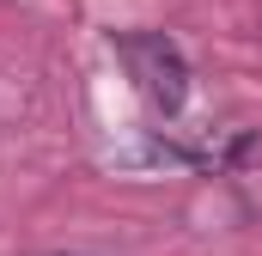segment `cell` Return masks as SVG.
<instances>
[{"mask_svg":"<svg viewBox=\"0 0 262 256\" xmlns=\"http://www.w3.org/2000/svg\"><path fill=\"white\" fill-rule=\"evenodd\" d=\"M116 61L128 67L134 92L159 110V116H177L189 104V61L183 49L165 37V31H122L116 37Z\"/></svg>","mask_w":262,"mask_h":256,"instance_id":"cell-1","label":"cell"}]
</instances>
